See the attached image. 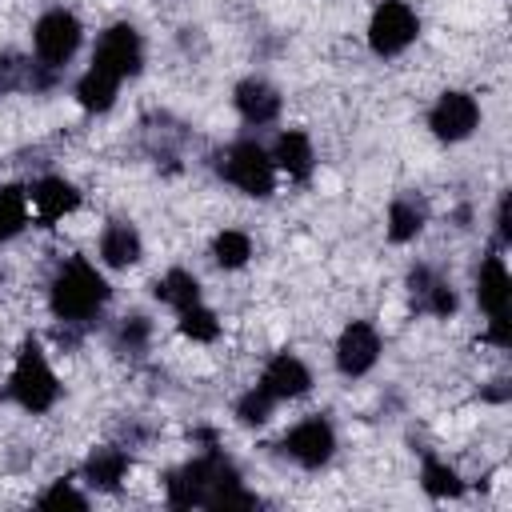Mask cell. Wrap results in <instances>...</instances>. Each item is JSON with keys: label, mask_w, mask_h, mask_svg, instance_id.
<instances>
[{"label": "cell", "mask_w": 512, "mask_h": 512, "mask_svg": "<svg viewBox=\"0 0 512 512\" xmlns=\"http://www.w3.org/2000/svg\"><path fill=\"white\" fill-rule=\"evenodd\" d=\"M100 256H104V264H112V268L136 264V260H140V236H136V228L124 224V220L108 224L104 236H100Z\"/></svg>", "instance_id": "9a60e30c"}, {"label": "cell", "mask_w": 512, "mask_h": 512, "mask_svg": "<svg viewBox=\"0 0 512 512\" xmlns=\"http://www.w3.org/2000/svg\"><path fill=\"white\" fill-rule=\"evenodd\" d=\"M420 480H424V492L428 496H436V500H452V496H460L464 492V484H460V476L448 468V464H440V460H424V472H420Z\"/></svg>", "instance_id": "7402d4cb"}, {"label": "cell", "mask_w": 512, "mask_h": 512, "mask_svg": "<svg viewBox=\"0 0 512 512\" xmlns=\"http://www.w3.org/2000/svg\"><path fill=\"white\" fill-rule=\"evenodd\" d=\"M420 32V20L416 12L404 4V0H384L376 12H372V24H368V44L376 56H396L404 52Z\"/></svg>", "instance_id": "277c9868"}, {"label": "cell", "mask_w": 512, "mask_h": 512, "mask_svg": "<svg viewBox=\"0 0 512 512\" xmlns=\"http://www.w3.org/2000/svg\"><path fill=\"white\" fill-rule=\"evenodd\" d=\"M144 340H148V324H144V316H128L124 324H120V344L124 348H144Z\"/></svg>", "instance_id": "4316f807"}, {"label": "cell", "mask_w": 512, "mask_h": 512, "mask_svg": "<svg viewBox=\"0 0 512 512\" xmlns=\"http://www.w3.org/2000/svg\"><path fill=\"white\" fill-rule=\"evenodd\" d=\"M508 296H512L508 268H504L500 256H488L480 264V276H476V300L488 316H508Z\"/></svg>", "instance_id": "8fae6325"}, {"label": "cell", "mask_w": 512, "mask_h": 512, "mask_svg": "<svg viewBox=\"0 0 512 512\" xmlns=\"http://www.w3.org/2000/svg\"><path fill=\"white\" fill-rule=\"evenodd\" d=\"M420 228H424V208H420L412 196H400V200L388 208V236H392L396 244H404V240H412Z\"/></svg>", "instance_id": "ffe728a7"}, {"label": "cell", "mask_w": 512, "mask_h": 512, "mask_svg": "<svg viewBox=\"0 0 512 512\" xmlns=\"http://www.w3.org/2000/svg\"><path fill=\"white\" fill-rule=\"evenodd\" d=\"M124 472H128V456H124L120 448H96V452L88 456V464H84L88 484H96V488H104V492H112V488L124 480Z\"/></svg>", "instance_id": "ac0fdd59"}, {"label": "cell", "mask_w": 512, "mask_h": 512, "mask_svg": "<svg viewBox=\"0 0 512 512\" xmlns=\"http://www.w3.org/2000/svg\"><path fill=\"white\" fill-rule=\"evenodd\" d=\"M408 284H412L416 308H424V312H432V316H448V312L456 308V296H452V288H448L444 280H436L428 268H416V272L408 276Z\"/></svg>", "instance_id": "2e32d148"}, {"label": "cell", "mask_w": 512, "mask_h": 512, "mask_svg": "<svg viewBox=\"0 0 512 512\" xmlns=\"http://www.w3.org/2000/svg\"><path fill=\"white\" fill-rule=\"evenodd\" d=\"M104 300H108V284L88 260H68L52 280V312L60 320H84Z\"/></svg>", "instance_id": "6da1fadb"}, {"label": "cell", "mask_w": 512, "mask_h": 512, "mask_svg": "<svg viewBox=\"0 0 512 512\" xmlns=\"http://www.w3.org/2000/svg\"><path fill=\"white\" fill-rule=\"evenodd\" d=\"M428 124H432V132H436L440 140H464V136H472V128L480 124V104H476L468 92H444V96L436 100Z\"/></svg>", "instance_id": "52a82bcc"}, {"label": "cell", "mask_w": 512, "mask_h": 512, "mask_svg": "<svg viewBox=\"0 0 512 512\" xmlns=\"http://www.w3.org/2000/svg\"><path fill=\"white\" fill-rule=\"evenodd\" d=\"M332 448H336V432H332L328 420H304V424H296V428L284 436V452H288L292 460H300L304 468L328 464Z\"/></svg>", "instance_id": "9c48e42d"}, {"label": "cell", "mask_w": 512, "mask_h": 512, "mask_svg": "<svg viewBox=\"0 0 512 512\" xmlns=\"http://www.w3.org/2000/svg\"><path fill=\"white\" fill-rule=\"evenodd\" d=\"M272 404H276V396L268 392V388H252V392H244L240 396V404H236V416L244 420V424H264L268 416H272Z\"/></svg>", "instance_id": "d4e9b609"}, {"label": "cell", "mask_w": 512, "mask_h": 512, "mask_svg": "<svg viewBox=\"0 0 512 512\" xmlns=\"http://www.w3.org/2000/svg\"><path fill=\"white\" fill-rule=\"evenodd\" d=\"M156 296H160L164 304H172L176 312H184V308L200 304V284H196V276H192V272L172 268L164 280H156Z\"/></svg>", "instance_id": "d6986e66"}, {"label": "cell", "mask_w": 512, "mask_h": 512, "mask_svg": "<svg viewBox=\"0 0 512 512\" xmlns=\"http://www.w3.org/2000/svg\"><path fill=\"white\" fill-rule=\"evenodd\" d=\"M36 56L44 68H56L64 60H72V52L80 48V20L64 8H52L36 20Z\"/></svg>", "instance_id": "5b68a950"}, {"label": "cell", "mask_w": 512, "mask_h": 512, "mask_svg": "<svg viewBox=\"0 0 512 512\" xmlns=\"http://www.w3.org/2000/svg\"><path fill=\"white\" fill-rule=\"evenodd\" d=\"M272 164L284 168L296 180H308V172H312V144H308V136L296 132V128L280 132L276 136V148H272Z\"/></svg>", "instance_id": "5bb4252c"}, {"label": "cell", "mask_w": 512, "mask_h": 512, "mask_svg": "<svg viewBox=\"0 0 512 512\" xmlns=\"http://www.w3.org/2000/svg\"><path fill=\"white\" fill-rule=\"evenodd\" d=\"M140 60H144V48H140V36L132 24H112L100 44H96V56H92V68L124 80V76H136L140 72Z\"/></svg>", "instance_id": "8992f818"}, {"label": "cell", "mask_w": 512, "mask_h": 512, "mask_svg": "<svg viewBox=\"0 0 512 512\" xmlns=\"http://www.w3.org/2000/svg\"><path fill=\"white\" fill-rule=\"evenodd\" d=\"M116 88H120L116 76H108V72H100V68H88V72L80 76V84H76V100H80V108H88V112H108L112 100H116Z\"/></svg>", "instance_id": "e0dca14e"}, {"label": "cell", "mask_w": 512, "mask_h": 512, "mask_svg": "<svg viewBox=\"0 0 512 512\" xmlns=\"http://www.w3.org/2000/svg\"><path fill=\"white\" fill-rule=\"evenodd\" d=\"M376 356H380V336H376L372 324L356 320V324H348L340 332V340H336V368L344 376H364L376 364Z\"/></svg>", "instance_id": "ba28073f"}, {"label": "cell", "mask_w": 512, "mask_h": 512, "mask_svg": "<svg viewBox=\"0 0 512 512\" xmlns=\"http://www.w3.org/2000/svg\"><path fill=\"white\" fill-rule=\"evenodd\" d=\"M76 204H80V192H76L68 180H60V176H44V180L32 188V208H36L40 224H52V220L68 216Z\"/></svg>", "instance_id": "7c38bea8"}, {"label": "cell", "mask_w": 512, "mask_h": 512, "mask_svg": "<svg viewBox=\"0 0 512 512\" xmlns=\"http://www.w3.org/2000/svg\"><path fill=\"white\" fill-rule=\"evenodd\" d=\"M40 504H44V508H88V500H84L72 484H64V480L52 484V488L40 496Z\"/></svg>", "instance_id": "484cf974"}, {"label": "cell", "mask_w": 512, "mask_h": 512, "mask_svg": "<svg viewBox=\"0 0 512 512\" xmlns=\"http://www.w3.org/2000/svg\"><path fill=\"white\" fill-rule=\"evenodd\" d=\"M260 388H268L276 400H288V396H304V392L312 388V376H308V368H304L296 356L280 352V356H272V360H268Z\"/></svg>", "instance_id": "30bf717a"}, {"label": "cell", "mask_w": 512, "mask_h": 512, "mask_svg": "<svg viewBox=\"0 0 512 512\" xmlns=\"http://www.w3.org/2000/svg\"><path fill=\"white\" fill-rule=\"evenodd\" d=\"M180 332H184L188 340L208 344V340H216L220 324H216V316H212L204 304H192V308H184V312H180Z\"/></svg>", "instance_id": "cb8c5ba5"}, {"label": "cell", "mask_w": 512, "mask_h": 512, "mask_svg": "<svg viewBox=\"0 0 512 512\" xmlns=\"http://www.w3.org/2000/svg\"><path fill=\"white\" fill-rule=\"evenodd\" d=\"M28 224V196L24 188H0V240H12Z\"/></svg>", "instance_id": "44dd1931"}, {"label": "cell", "mask_w": 512, "mask_h": 512, "mask_svg": "<svg viewBox=\"0 0 512 512\" xmlns=\"http://www.w3.org/2000/svg\"><path fill=\"white\" fill-rule=\"evenodd\" d=\"M8 392H12V400H16L20 408H28V412H48V408L56 404L60 384H56V372L48 368L44 348H40L36 340H28V344L20 348L16 368H12V380H8Z\"/></svg>", "instance_id": "7a4b0ae2"}, {"label": "cell", "mask_w": 512, "mask_h": 512, "mask_svg": "<svg viewBox=\"0 0 512 512\" xmlns=\"http://www.w3.org/2000/svg\"><path fill=\"white\" fill-rule=\"evenodd\" d=\"M212 256H216V264H220V268H244V264H248V256H252V240H248L244 232L228 228V232H220V236H216Z\"/></svg>", "instance_id": "603a6c76"}, {"label": "cell", "mask_w": 512, "mask_h": 512, "mask_svg": "<svg viewBox=\"0 0 512 512\" xmlns=\"http://www.w3.org/2000/svg\"><path fill=\"white\" fill-rule=\"evenodd\" d=\"M236 108L248 124H268L280 112V96L264 80H244V84H236Z\"/></svg>", "instance_id": "4fadbf2b"}, {"label": "cell", "mask_w": 512, "mask_h": 512, "mask_svg": "<svg viewBox=\"0 0 512 512\" xmlns=\"http://www.w3.org/2000/svg\"><path fill=\"white\" fill-rule=\"evenodd\" d=\"M224 176H228L240 192H248V196H268V192L276 188V164H272V156H268L256 140H240V144L228 148V156H224Z\"/></svg>", "instance_id": "3957f363"}]
</instances>
